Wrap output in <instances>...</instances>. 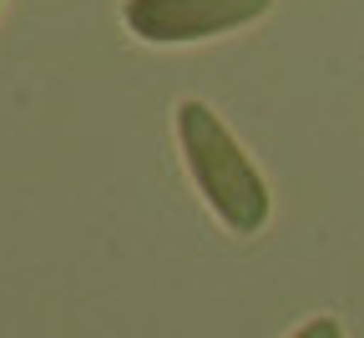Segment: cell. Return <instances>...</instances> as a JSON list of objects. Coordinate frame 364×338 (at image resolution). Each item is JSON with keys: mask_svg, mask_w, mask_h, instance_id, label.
<instances>
[{"mask_svg": "<svg viewBox=\"0 0 364 338\" xmlns=\"http://www.w3.org/2000/svg\"><path fill=\"white\" fill-rule=\"evenodd\" d=\"M177 152H182V167H188L198 197L208 202V212L238 237H253L268 227L273 217V192L263 182V172L253 167V157L243 152V141L228 131V121L188 96V102H177Z\"/></svg>", "mask_w": 364, "mask_h": 338, "instance_id": "cell-1", "label": "cell"}, {"mask_svg": "<svg viewBox=\"0 0 364 338\" xmlns=\"http://www.w3.org/2000/svg\"><path fill=\"white\" fill-rule=\"evenodd\" d=\"M273 11V0H122V26L147 45H198L233 36Z\"/></svg>", "mask_w": 364, "mask_h": 338, "instance_id": "cell-2", "label": "cell"}, {"mask_svg": "<svg viewBox=\"0 0 364 338\" xmlns=\"http://www.w3.org/2000/svg\"><path fill=\"white\" fill-rule=\"evenodd\" d=\"M289 338H344V323L334 318V313H318V318H309V323H299Z\"/></svg>", "mask_w": 364, "mask_h": 338, "instance_id": "cell-3", "label": "cell"}, {"mask_svg": "<svg viewBox=\"0 0 364 338\" xmlns=\"http://www.w3.org/2000/svg\"><path fill=\"white\" fill-rule=\"evenodd\" d=\"M0 6H6V0H0Z\"/></svg>", "mask_w": 364, "mask_h": 338, "instance_id": "cell-4", "label": "cell"}]
</instances>
